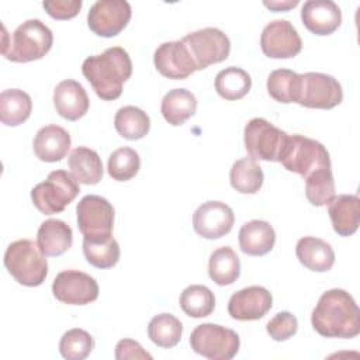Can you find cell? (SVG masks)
Segmentation results:
<instances>
[{"label": "cell", "mask_w": 360, "mask_h": 360, "mask_svg": "<svg viewBox=\"0 0 360 360\" xmlns=\"http://www.w3.org/2000/svg\"><path fill=\"white\" fill-rule=\"evenodd\" d=\"M278 162L288 170L304 179L321 169H330V158L326 148L304 135H288Z\"/></svg>", "instance_id": "cell-5"}, {"label": "cell", "mask_w": 360, "mask_h": 360, "mask_svg": "<svg viewBox=\"0 0 360 360\" xmlns=\"http://www.w3.org/2000/svg\"><path fill=\"white\" fill-rule=\"evenodd\" d=\"M83 253L86 260L97 269H111L120 260V245L111 236L100 239L83 238Z\"/></svg>", "instance_id": "cell-33"}, {"label": "cell", "mask_w": 360, "mask_h": 360, "mask_svg": "<svg viewBox=\"0 0 360 360\" xmlns=\"http://www.w3.org/2000/svg\"><path fill=\"white\" fill-rule=\"evenodd\" d=\"M197 98L187 89L169 90L160 104L163 118L170 125H181L195 114Z\"/></svg>", "instance_id": "cell-26"}, {"label": "cell", "mask_w": 360, "mask_h": 360, "mask_svg": "<svg viewBox=\"0 0 360 360\" xmlns=\"http://www.w3.org/2000/svg\"><path fill=\"white\" fill-rule=\"evenodd\" d=\"M333 231L340 236H352L360 224V198L356 194L335 195L328 204Z\"/></svg>", "instance_id": "cell-21"}, {"label": "cell", "mask_w": 360, "mask_h": 360, "mask_svg": "<svg viewBox=\"0 0 360 360\" xmlns=\"http://www.w3.org/2000/svg\"><path fill=\"white\" fill-rule=\"evenodd\" d=\"M32 111L31 97L20 89H7L0 94V120L7 127L27 121Z\"/></svg>", "instance_id": "cell-28"}, {"label": "cell", "mask_w": 360, "mask_h": 360, "mask_svg": "<svg viewBox=\"0 0 360 360\" xmlns=\"http://www.w3.org/2000/svg\"><path fill=\"white\" fill-rule=\"evenodd\" d=\"M311 323L323 338L352 339L360 333V311L347 291L332 288L318 300Z\"/></svg>", "instance_id": "cell-1"}, {"label": "cell", "mask_w": 360, "mask_h": 360, "mask_svg": "<svg viewBox=\"0 0 360 360\" xmlns=\"http://www.w3.org/2000/svg\"><path fill=\"white\" fill-rule=\"evenodd\" d=\"M115 359L117 360H125V359H148L150 360L152 356L143 350V347L132 339H122L115 346Z\"/></svg>", "instance_id": "cell-41"}, {"label": "cell", "mask_w": 360, "mask_h": 360, "mask_svg": "<svg viewBox=\"0 0 360 360\" xmlns=\"http://www.w3.org/2000/svg\"><path fill=\"white\" fill-rule=\"evenodd\" d=\"M180 307L191 318L208 316L215 308L214 292L201 284L188 285L180 295Z\"/></svg>", "instance_id": "cell-34"}, {"label": "cell", "mask_w": 360, "mask_h": 360, "mask_svg": "<svg viewBox=\"0 0 360 360\" xmlns=\"http://www.w3.org/2000/svg\"><path fill=\"white\" fill-rule=\"evenodd\" d=\"M263 4L267 8L274 10V11H287L290 8H294L298 4V0H284V1L274 0V1H264Z\"/></svg>", "instance_id": "cell-42"}, {"label": "cell", "mask_w": 360, "mask_h": 360, "mask_svg": "<svg viewBox=\"0 0 360 360\" xmlns=\"http://www.w3.org/2000/svg\"><path fill=\"white\" fill-rule=\"evenodd\" d=\"M215 90L225 100H239L245 97L250 87L252 79L249 73L236 66H228L215 76Z\"/></svg>", "instance_id": "cell-31"}, {"label": "cell", "mask_w": 360, "mask_h": 360, "mask_svg": "<svg viewBox=\"0 0 360 360\" xmlns=\"http://www.w3.org/2000/svg\"><path fill=\"white\" fill-rule=\"evenodd\" d=\"M37 243L45 256H60L73 243L72 228L65 221L46 219L38 228Z\"/></svg>", "instance_id": "cell-24"}, {"label": "cell", "mask_w": 360, "mask_h": 360, "mask_svg": "<svg viewBox=\"0 0 360 360\" xmlns=\"http://www.w3.org/2000/svg\"><path fill=\"white\" fill-rule=\"evenodd\" d=\"M141 167V159L135 149L124 146L115 149L107 163L108 174L117 181H128L136 176Z\"/></svg>", "instance_id": "cell-37"}, {"label": "cell", "mask_w": 360, "mask_h": 360, "mask_svg": "<svg viewBox=\"0 0 360 360\" xmlns=\"http://www.w3.org/2000/svg\"><path fill=\"white\" fill-rule=\"evenodd\" d=\"M273 305L270 291L262 285H250L233 292L228 302V314L236 321L263 318Z\"/></svg>", "instance_id": "cell-17"}, {"label": "cell", "mask_w": 360, "mask_h": 360, "mask_svg": "<svg viewBox=\"0 0 360 360\" xmlns=\"http://www.w3.org/2000/svg\"><path fill=\"white\" fill-rule=\"evenodd\" d=\"M288 134L274 127L264 118H252L243 131L245 148L255 160L278 162Z\"/></svg>", "instance_id": "cell-8"}, {"label": "cell", "mask_w": 360, "mask_h": 360, "mask_svg": "<svg viewBox=\"0 0 360 360\" xmlns=\"http://www.w3.org/2000/svg\"><path fill=\"white\" fill-rule=\"evenodd\" d=\"M240 262L229 246L215 249L208 260V276L218 285H229L239 278Z\"/></svg>", "instance_id": "cell-27"}, {"label": "cell", "mask_w": 360, "mask_h": 360, "mask_svg": "<svg viewBox=\"0 0 360 360\" xmlns=\"http://www.w3.org/2000/svg\"><path fill=\"white\" fill-rule=\"evenodd\" d=\"M264 174L259 163L252 158L236 160L229 172L231 186L242 194H255L263 186Z\"/></svg>", "instance_id": "cell-29"}, {"label": "cell", "mask_w": 360, "mask_h": 360, "mask_svg": "<svg viewBox=\"0 0 360 360\" xmlns=\"http://www.w3.org/2000/svg\"><path fill=\"white\" fill-rule=\"evenodd\" d=\"M295 255L302 266L316 273H325L335 263V252L323 239L315 236H304L297 242Z\"/></svg>", "instance_id": "cell-23"}, {"label": "cell", "mask_w": 360, "mask_h": 360, "mask_svg": "<svg viewBox=\"0 0 360 360\" xmlns=\"http://www.w3.org/2000/svg\"><path fill=\"white\" fill-rule=\"evenodd\" d=\"M94 349L93 336L84 329H70L63 333L59 342V352L68 360H83Z\"/></svg>", "instance_id": "cell-38"}, {"label": "cell", "mask_w": 360, "mask_h": 360, "mask_svg": "<svg viewBox=\"0 0 360 360\" xmlns=\"http://www.w3.org/2000/svg\"><path fill=\"white\" fill-rule=\"evenodd\" d=\"M70 174L77 183L97 184L103 179V162L98 153L87 146L75 148L68 159Z\"/></svg>", "instance_id": "cell-25"}, {"label": "cell", "mask_w": 360, "mask_h": 360, "mask_svg": "<svg viewBox=\"0 0 360 360\" xmlns=\"http://www.w3.org/2000/svg\"><path fill=\"white\" fill-rule=\"evenodd\" d=\"M70 143L72 139L69 132L56 124H51L42 127L37 132L32 146L34 153L39 160L52 163L62 160L68 155Z\"/></svg>", "instance_id": "cell-20"}, {"label": "cell", "mask_w": 360, "mask_h": 360, "mask_svg": "<svg viewBox=\"0 0 360 360\" xmlns=\"http://www.w3.org/2000/svg\"><path fill=\"white\" fill-rule=\"evenodd\" d=\"M76 214L83 238L100 239L112 235L114 208L104 197L96 194L84 195L76 207Z\"/></svg>", "instance_id": "cell-11"}, {"label": "cell", "mask_w": 360, "mask_h": 360, "mask_svg": "<svg viewBox=\"0 0 360 360\" xmlns=\"http://www.w3.org/2000/svg\"><path fill=\"white\" fill-rule=\"evenodd\" d=\"M42 7L55 20H69L77 15L82 0H48L42 3Z\"/></svg>", "instance_id": "cell-40"}, {"label": "cell", "mask_w": 360, "mask_h": 360, "mask_svg": "<svg viewBox=\"0 0 360 360\" xmlns=\"http://www.w3.org/2000/svg\"><path fill=\"white\" fill-rule=\"evenodd\" d=\"M53 105L62 118L76 121L87 112L90 101L84 87L79 82L66 79L58 83L53 90Z\"/></svg>", "instance_id": "cell-19"}, {"label": "cell", "mask_w": 360, "mask_h": 360, "mask_svg": "<svg viewBox=\"0 0 360 360\" xmlns=\"http://www.w3.org/2000/svg\"><path fill=\"white\" fill-rule=\"evenodd\" d=\"M183 335V325L174 315L163 312L155 315L148 323V336L159 347H174Z\"/></svg>", "instance_id": "cell-32"}, {"label": "cell", "mask_w": 360, "mask_h": 360, "mask_svg": "<svg viewBox=\"0 0 360 360\" xmlns=\"http://www.w3.org/2000/svg\"><path fill=\"white\" fill-rule=\"evenodd\" d=\"M52 292L63 304L86 305L97 300L98 284L90 274L70 269L58 273L52 283Z\"/></svg>", "instance_id": "cell-13"}, {"label": "cell", "mask_w": 360, "mask_h": 360, "mask_svg": "<svg viewBox=\"0 0 360 360\" xmlns=\"http://www.w3.org/2000/svg\"><path fill=\"white\" fill-rule=\"evenodd\" d=\"M80 188L75 177L65 170H53L46 180L31 190L32 204L45 215L62 212L79 194Z\"/></svg>", "instance_id": "cell-6"}, {"label": "cell", "mask_w": 360, "mask_h": 360, "mask_svg": "<svg viewBox=\"0 0 360 360\" xmlns=\"http://www.w3.org/2000/svg\"><path fill=\"white\" fill-rule=\"evenodd\" d=\"M4 266L14 280L25 287L41 285L48 274L45 255L38 243L30 239H20L7 246Z\"/></svg>", "instance_id": "cell-3"}, {"label": "cell", "mask_w": 360, "mask_h": 360, "mask_svg": "<svg viewBox=\"0 0 360 360\" xmlns=\"http://www.w3.org/2000/svg\"><path fill=\"white\" fill-rule=\"evenodd\" d=\"M114 127L122 138L138 141L149 132L150 120L143 110L135 105H125L115 112Z\"/></svg>", "instance_id": "cell-30"}, {"label": "cell", "mask_w": 360, "mask_h": 360, "mask_svg": "<svg viewBox=\"0 0 360 360\" xmlns=\"http://www.w3.org/2000/svg\"><path fill=\"white\" fill-rule=\"evenodd\" d=\"M53 44L52 31L41 20L31 18L20 24L8 44L3 45L1 52L11 62H31L44 58Z\"/></svg>", "instance_id": "cell-4"}, {"label": "cell", "mask_w": 360, "mask_h": 360, "mask_svg": "<svg viewBox=\"0 0 360 360\" xmlns=\"http://www.w3.org/2000/svg\"><path fill=\"white\" fill-rule=\"evenodd\" d=\"M300 75L290 69H276L267 77V93L278 103H297Z\"/></svg>", "instance_id": "cell-35"}, {"label": "cell", "mask_w": 360, "mask_h": 360, "mask_svg": "<svg viewBox=\"0 0 360 360\" xmlns=\"http://www.w3.org/2000/svg\"><path fill=\"white\" fill-rule=\"evenodd\" d=\"M153 63L162 76L174 80L186 79L197 70L191 53L181 39L160 44L155 51Z\"/></svg>", "instance_id": "cell-16"}, {"label": "cell", "mask_w": 360, "mask_h": 360, "mask_svg": "<svg viewBox=\"0 0 360 360\" xmlns=\"http://www.w3.org/2000/svg\"><path fill=\"white\" fill-rule=\"evenodd\" d=\"M191 349L210 360H231L240 346L238 333L217 323H202L194 328L190 335Z\"/></svg>", "instance_id": "cell-7"}, {"label": "cell", "mask_w": 360, "mask_h": 360, "mask_svg": "<svg viewBox=\"0 0 360 360\" xmlns=\"http://www.w3.org/2000/svg\"><path fill=\"white\" fill-rule=\"evenodd\" d=\"M181 41L187 45L197 70L225 60L231 52V41L228 35L214 27L188 32Z\"/></svg>", "instance_id": "cell-9"}, {"label": "cell", "mask_w": 360, "mask_h": 360, "mask_svg": "<svg viewBox=\"0 0 360 360\" xmlns=\"http://www.w3.org/2000/svg\"><path fill=\"white\" fill-rule=\"evenodd\" d=\"M260 46L266 56L273 59L294 58L302 48V41L287 20L270 21L262 31Z\"/></svg>", "instance_id": "cell-14"}, {"label": "cell", "mask_w": 360, "mask_h": 360, "mask_svg": "<svg viewBox=\"0 0 360 360\" xmlns=\"http://www.w3.org/2000/svg\"><path fill=\"white\" fill-rule=\"evenodd\" d=\"M343 100L340 83L330 75L308 72L300 75V91L297 103L307 108L330 110Z\"/></svg>", "instance_id": "cell-10"}, {"label": "cell", "mask_w": 360, "mask_h": 360, "mask_svg": "<svg viewBox=\"0 0 360 360\" xmlns=\"http://www.w3.org/2000/svg\"><path fill=\"white\" fill-rule=\"evenodd\" d=\"M276 243L273 226L263 219H252L239 229L240 250L250 256L267 255Z\"/></svg>", "instance_id": "cell-22"}, {"label": "cell", "mask_w": 360, "mask_h": 360, "mask_svg": "<svg viewBox=\"0 0 360 360\" xmlns=\"http://www.w3.org/2000/svg\"><path fill=\"white\" fill-rule=\"evenodd\" d=\"M301 20L315 35H329L342 22L340 7L332 0H308L301 8Z\"/></svg>", "instance_id": "cell-18"}, {"label": "cell", "mask_w": 360, "mask_h": 360, "mask_svg": "<svg viewBox=\"0 0 360 360\" xmlns=\"http://www.w3.org/2000/svg\"><path fill=\"white\" fill-rule=\"evenodd\" d=\"M131 14L125 0H97L89 10L87 25L98 37H115L128 25Z\"/></svg>", "instance_id": "cell-12"}, {"label": "cell", "mask_w": 360, "mask_h": 360, "mask_svg": "<svg viewBox=\"0 0 360 360\" xmlns=\"http://www.w3.org/2000/svg\"><path fill=\"white\" fill-rule=\"evenodd\" d=\"M235 222L233 211L222 201L202 202L193 214L194 231L205 239H218L231 232Z\"/></svg>", "instance_id": "cell-15"}, {"label": "cell", "mask_w": 360, "mask_h": 360, "mask_svg": "<svg viewBox=\"0 0 360 360\" xmlns=\"http://www.w3.org/2000/svg\"><path fill=\"white\" fill-rule=\"evenodd\" d=\"M266 330L276 342H283L294 336L298 330V319L288 311L276 314L266 325Z\"/></svg>", "instance_id": "cell-39"}, {"label": "cell", "mask_w": 360, "mask_h": 360, "mask_svg": "<svg viewBox=\"0 0 360 360\" xmlns=\"http://www.w3.org/2000/svg\"><path fill=\"white\" fill-rule=\"evenodd\" d=\"M82 72L96 94L101 100L111 101L121 96L122 84L131 77L132 62L124 48L112 46L100 55L86 58Z\"/></svg>", "instance_id": "cell-2"}, {"label": "cell", "mask_w": 360, "mask_h": 360, "mask_svg": "<svg viewBox=\"0 0 360 360\" xmlns=\"http://www.w3.org/2000/svg\"><path fill=\"white\" fill-rule=\"evenodd\" d=\"M307 200L315 205L322 207L329 204L335 197V180L330 169H321L311 173L305 179Z\"/></svg>", "instance_id": "cell-36"}]
</instances>
